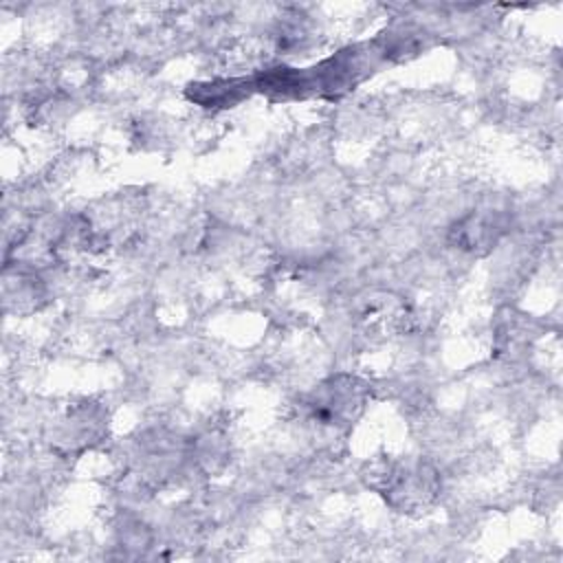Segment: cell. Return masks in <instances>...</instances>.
I'll return each instance as SVG.
<instances>
[{
    "instance_id": "6da1fadb",
    "label": "cell",
    "mask_w": 563,
    "mask_h": 563,
    "mask_svg": "<svg viewBox=\"0 0 563 563\" xmlns=\"http://www.w3.org/2000/svg\"><path fill=\"white\" fill-rule=\"evenodd\" d=\"M361 405L363 385L352 376H336L325 380L308 400L312 418L323 424H341L352 420Z\"/></svg>"
},
{
    "instance_id": "7a4b0ae2",
    "label": "cell",
    "mask_w": 563,
    "mask_h": 563,
    "mask_svg": "<svg viewBox=\"0 0 563 563\" xmlns=\"http://www.w3.org/2000/svg\"><path fill=\"white\" fill-rule=\"evenodd\" d=\"M383 482L391 504H400L402 508L422 506L433 493V473L422 464L389 466Z\"/></svg>"
}]
</instances>
